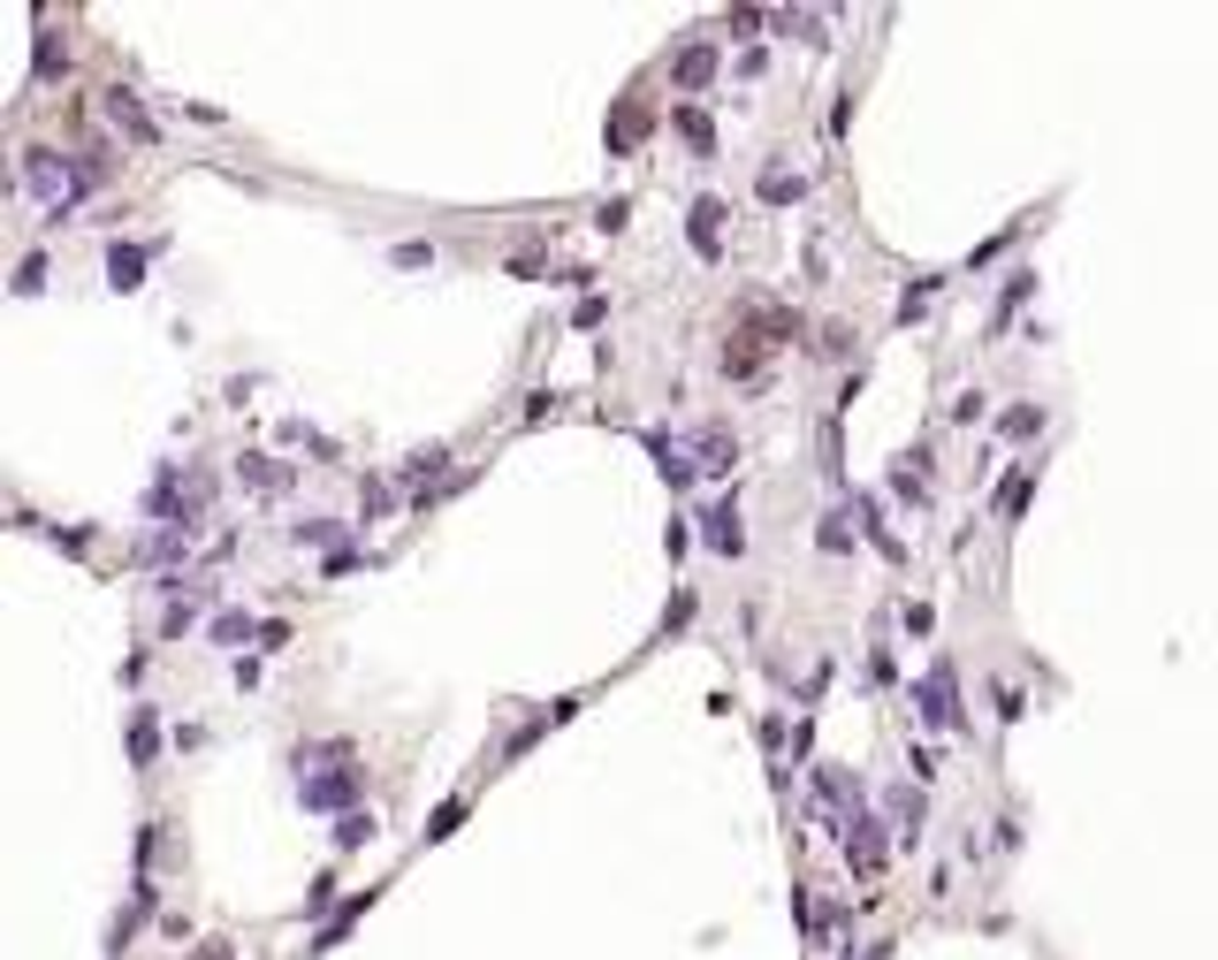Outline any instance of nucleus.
I'll use <instances>...</instances> for the list:
<instances>
[{
	"mask_svg": "<svg viewBox=\"0 0 1218 960\" xmlns=\"http://www.w3.org/2000/svg\"><path fill=\"white\" fill-rule=\"evenodd\" d=\"M701 541H709L716 557H739V549H747V526H739V503H709V511H701Z\"/></svg>",
	"mask_w": 1218,
	"mask_h": 960,
	"instance_id": "7",
	"label": "nucleus"
},
{
	"mask_svg": "<svg viewBox=\"0 0 1218 960\" xmlns=\"http://www.w3.org/2000/svg\"><path fill=\"white\" fill-rule=\"evenodd\" d=\"M358 786H366V770L351 763V770H320V778H298V800L312 808V815H351Z\"/></svg>",
	"mask_w": 1218,
	"mask_h": 960,
	"instance_id": "2",
	"label": "nucleus"
},
{
	"mask_svg": "<svg viewBox=\"0 0 1218 960\" xmlns=\"http://www.w3.org/2000/svg\"><path fill=\"white\" fill-rule=\"evenodd\" d=\"M389 503H397V488H389V480H366V488H358V511H366V518H381Z\"/></svg>",
	"mask_w": 1218,
	"mask_h": 960,
	"instance_id": "26",
	"label": "nucleus"
},
{
	"mask_svg": "<svg viewBox=\"0 0 1218 960\" xmlns=\"http://www.w3.org/2000/svg\"><path fill=\"white\" fill-rule=\"evenodd\" d=\"M693 466L709 480H724L739 466V435H724V427H693Z\"/></svg>",
	"mask_w": 1218,
	"mask_h": 960,
	"instance_id": "8",
	"label": "nucleus"
},
{
	"mask_svg": "<svg viewBox=\"0 0 1218 960\" xmlns=\"http://www.w3.org/2000/svg\"><path fill=\"white\" fill-rule=\"evenodd\" d=\"M761 198H769V206H784V198H800V191H807V175H800V168H777V160H769V168H761V183H755Z\"/></svg>",
	"mask_w": 1218,
	"mask_h": 960,
	"instance_id": "19",
	"label": "nucleus"
},
{
	"mask_svg": "<svg viewBox=\"0 0 1218 960\" xmlns=\"http://www.w3.org/2000/svg\"><path fill=\"white\" fill-rule=\"evenodd\" d=\"M914 701H921V724H929V732H960V724H967V709H960V671H952V655H937V663H929V678L914 686Z\"/></svg>",
	"mask_w": 1218,
	"mask_h": 960,
	"instance_id": "1",
	"label": "nucleus"
},
{
	"mask_svg": "<svg viewBox=\"0 0 1218 960\" xmlns=\"http://www.w3.org/2000/svg\"><path fill=\"white\" fill-rule=\"evenodd\" d=\"M237 480H244V488H260V495H283V488H290V466H275V458H260V450H252V458H237Z\"/></svg>",
	"mask_w": 1218,
	"mask_h": 960,
	"instance_id": "14",
	"label": "nucleus"
},
{
	"mask_svg": "<svg viewBox=\"0 0 1218 960\" xmlns=\"http://www.w3.org/2000/svg\"><path fill=\"white\" fill-rule=\"evenodd\" d=\"M815 541H823L830 557H846V549H853V534H846V518H823V534H815Z\"/></svg>",
	"mask_w": 1218,
	"mask_h": 960,
	"instance_id": "30",
	"label": "nucleus"
},
{
	"mask_svg": "<svg viewBox=\"0 0 1218 960\" xmlns=\"http://www.w3.org/2000/svg\"><path fill=\"white\" fill-rule=\"evenodd\" d=\"M146 267H152V244H115V252H107V283H115V290H138Z\"/></svg>",
	"mask_w": 1218,
	"mask_h": 960,
	"instance_id": "13",
	"label": "nucleus"
},
{
	"mask_svg": "<svg viewBox=\"0 0 1218 960\" xmlns=\"http://www.w3.org/2000/svg\"><path fill=\"white\" fill-rule=\"evenodd\" d=\"M374 831H381V823H374V808H351V815H335V854H358Z\"/></svg>",
	"mask_w": 1218,
	"mask_h": 960,
	"instance_id": "18",
	"label": "nucleus"
},
{
	"mask_svg": "<svg viewBox=\"0 0 1218 960\" xmlns=\"http://www.w3.org/2000/svg\"><path fill=\"white\" fill-rule=\"evenodd\" d=\"M716 69H724V46H716V38H693V46L670 54V92H709Z\"/></svg>",
	"mask_w": 1218,
	"mask_h": 960,
	"instance_id": "3",
	"label": "nucleus"
},
{
	"mask_svg": "<svg viewBox=\"0 0 1218 960\" xmlns=\"http://www.w3.org/2000/svg\"><path fill=\"white\" fill-rule=\"evenodd\" d=\"M335 907V877H312V892H304V915H328Z\"/></svg>",
	"mask_w": 1218,
	"mask_h": 960,
	"instance_id": "31",
	"label": "nucleus"
},
{
	"mask_svg": "<svg viewBox=\"0 0 1218 960\" xmlns=\"http://www.w3.org/2000/svg\"><path fill=\"white\" fill-rule=\"evenodd\" d=\"M366 907H374V884H366L358 900H343V907H335V915H328V923L312 930V946H304V953H335V946L351 938V923H366Z\"/></svg>",
	"mask_w": 1218,
	"mask_h": 960,
	"instance_id": "11",
	"label": "nucleus"
},
{
	"mask_svg": "<svg viewBox=\"0 0 1218 960\" xmlns=\"http://www.w3.org/2000/svg\"><path fill=\"white\" fill-rule=\"evenodd\" d=\"M647 458H655V473L670 480V488H693L701 466H693V443H670V435H647Z\"/></svg>",
	"mask_w": 1218,
	"mask_h": 960,
	"instance_id": "9",
	"label": "nucleus"
},
{
	"mask_svg": "<svg viewBox=\"0 0 1218 960\" xmlns=\"http://www.w3.org/2000/svg\"><path fill=\"white\" fill-rule=\"evenodd\" d=\"M846 854H853L861 877H876V869H884V823H876V815H853V823H846Z\"/></svg>",
	"mask_w": 1218,
	"mask_h": 960,
	"instance_id": "10",
	"label": "nucleus"
},
{
	"mask_svg": "<svg viewBox=\"0 0 1218 960\" xmlns=\"http://www.w3.org/2000/svg\"><path fill=\"white\" fill-rule=\"evenodd\" d=\"M853 511H861V534H869V541H876L892 564H907V549H899V541H892V526L876 518V495H853Z\"/></svg>",
	"mask_w": 1218,
	"mask_h": 960,
	"instance_id": "17",
	"label": "nucleus"
},
{
	"mask_svg": "<svg viewBox=\"0 0 1218 960\" xmlns=\"http://www.w3.org/2000/svg\"><path fill=\"white\" fill-rule=\"evenodd\" d=\"M206 633H214V648H244V640L260 633V626H252V618H244V610H221V618H214V626H206Z\"/></svg>",
	"mask_w": 1218,
	"mask_h": 960,
	"instance_id": "22",
	"label": "nucleus"
},
{
	"mask_svg": "<svg viewBox=\"0 0 1218 960\" xmlns=\"http://www.w3.org/2000/svg\"><path fill=\"white\" fill-rule=\"evenodd\" d=\"M670 123H678V138H686V146H693L701 160L716 153V123H709V115H701L693 100H686V107H670Z\"/></svg>",
	"mask_w": 1218,
	"mask_h": 960,
	"instance_id": "15",
	"label": "nucleus"
},
{
	"mask_svg": "<svg viewBox=\"0 0 1218 960\" xmlns=\"http://www.w3.org/2000/svg\"><path fill=\"white\" fill-rule=\"evenodd\" d=\"M724 198H693V214H686V237H693V252L701 260H724Z\"/></svg>",
	"mask_w": 1218,
	"mask_h": 960,
	"instance_id": "6",
	"label": "nucleus"
},
{
	"mask_svg": "<svg viewBox=\"0 0 1218 960\" xmlns=\"http://www.w3.org/2000/svg\"><path fill=\"white\" fill-rule=\"evenodd\" d=\"M990 701H998V717H1006V724H1013V717H1021V709H1029V694H1021V686H1013V678H998V686H990Z\"/></svg>",
	"mask_w": 1218,
	"mask_h": 960,
	"instance_id": "27",
	"label": "nucleus"
},
{
	"mask_svg": "<svg viewBox=\"0 0 1218 960\" xmlns=\"http://www.w3.org/2000/svg\"><path fill=\"white\" fill-rule=\"evenodd\" d=\"M100 107H107V123H115V130H130L138 146H160V123L146 115V100H138L130 84H107V92H100Z\"/></svg>",
	"mask_w": 1218,
	"mask_h": 960,
	"instance_id": "4",
	"label": "nucleus"
},
{
	"mask_svg": "<svg viewBox=\"0 0 1218 960\" xmlns=\"http://www.w3.org/2000/svg\"><path fill=\"white\" fill-rule=\"evenodd\" d=\"M1029 290H1036V275H1013V283H1006V298H998V313H990V335H1006V320L1021 313V298H1029Z\"/></svg>",
	"mask_w": 1218,
	"mask_h": 960,
	"instance_id": "23",
	"label": "nucleus"
},
{
	"mask_svg": "<svg viewBox=\"0 0 1218 960\" xmlns=\"http://www.w3.org/2000/svg\"><path fill=\"white\" fill-rule=\"evenodd\" d=\"M130 763H138V770H152V763H160V724H152V709H138V717H130Z\"/></svg>",
	"mask_w": 1218,
	"mask_h": 960,
	"instance_id": "20",
	"label": "nucleus"
},
{
	"mask_svg": "<svg viewBox=\"0 0 1218 960\" xmlns=\"http://www.w3.org/2000/svg\"><path fill=\"white\" fill-rule=\"evenodd\" d=\"M38 283H46V260H38V252H31V260H23V267H15V298H31V290H38Z\"/></svg>",
	"mask_w": 1218,
	"mask_h": 960,
	"instance_id": "29",
	"label": "nucleus"
},
{
	"mask_svg": "<svg viewBox=\"0 0 1218 960\" xmlns=\"http://www.w3.org/2000/svg\"><path fill=\"white\" fill-rule=\"evenodd\" d=\"M290 541H312V549H328V541H343V526H335V518H298V526H290Z\"/></svg>",
	"mask_w": 1218,
	"mask_h": 960,
	"instance_id": "24",
	"label": "nucleus"
},
{
	"mask_svg": "<svg viewBox=\"0 0 1218 960\" xmlns=\"http://www.w3.org/2000/svg\"><path fill=\"white\" fill-rule=\"evenodd\" d=\"M450 443H427V450H412V458H404V466H397V488H412V503H420V511H427V488H435V480L450 473Z\"/></svg>",
	"mask_w": 1218,
	"mask_h": 960,
	"instance_id": "5",
	"label": "nucleus"
},
{
	"mask_svg": "<svg viewBox=\"0 0 1218 960\" xmlns=\"http://www.w3.org/2000/svg\"><path fill=\"white\" fill-rule=\"evenodd\" d=\"M761 23H769V15H761V8H732V15H724V31H732V38H755Z\"/></svg>",
	"mask_w": 1218,
	"mask_h": 960,
	"instance_id": "28",
	"label": "nucleus"
},
{
	"mask_svg": "<svg viewBox=\"0 0 1218 960\" xmlns=\"http://www.w3.org/2000/svg\"><path fill=\"white\" fill-rule=\"evenodd\" d=\"M290 763H298V778H320V770H351V763H358V740H312V747H298Z\"/></svg>",
	"mask_w": 1218,
	"mask_h": 960,
	"instance_id": "12",
	"label": "nucleus"
},
{
	"mask_svg": "<svg viewBox=\"0 0 1218 960\" xmlns=\"http://www.w3.org/2000/svg\"><path fill=\"white\" fill-rule=\"evenodd\" d=\"M389 260H397V267H435V244H397Z\"/></svg>",
	"mask_w": 1218,
	"mask_h": 960,
	"instance_id": "32",
	"label": "nucleus"
},
{
	"mask_svg": "<svg viewBox=\"0 0 1218 960\" xmlns=\"http://www.w3.org/2000/svg\"><path fill=\"white\" fill-rule=\"evenodd\" d=\"M457 823H464V793H457V800H443V808L427 815V838H450Z\"/></svg>",
	"mask_w": 1218,
	"mask_h": 960,
	"instance_id": "25",
	"label": "nucleus"
},
{
	"mask_svg": "<svg viewBox=\"0 0 1218 960\" xmlns=\"http://www.w3.org/2000/svg\"><path fill=\"white\" fill-rule=\"evenodd\" d=\"M1029 495H1036V466H1021V473H1013L1006 488H998V526H1021Z\"/></svg>",
	"mask_w": 1218,
	"mask_h": 960,
	"instance_id": "16",
	"label": "nucleus"
},
{
	"mask_svg": "<svg viewBox=\"0 0 1218 960\" xmlns=\"http://www.w3.org/2000/svg\"><path fill=\"white\" fill-rule=\"evenodd\" d=\"M198 960H229V946H221V938H214V946H198Z\"/></svg>",
	"mask_w": 1218,
	"mask_h": 960,
	"instance_id": "34",
	"label": "nucleus"
},
{
	"mask_svg": "<svg viewBox=\"0 0 1218 960\" xmlns=\"http://www.w3.org/2000/svg\"><path fill=\"white\" fill-rule=\"evenodd\" d=\"M846 335H853V328H846V320H830V328H823V343H815V351H830V358H846Z\"/></svg>",
	"mask_w": 1218,
	"mask_h": 960,
	"instance_id": "33",
	"label": "nucleus"
},
{
	"mask_svg": "<svg viewBox=\"0 0 1218 960\" xmlns=\"http://www.w3.org/2000/svg\"><path fill=\"white\" fill-rule=\"evenodd\" d=\"M998 435H1006V443H1029V435H1044V404H1013V412L998 420Z\"/></svg>",
	"mask_w": 1218,
	"mask_h": 960,
	"instance_id": "21",
	"label": "nucleus"
}]
</instances>
